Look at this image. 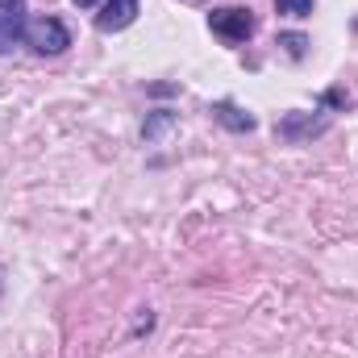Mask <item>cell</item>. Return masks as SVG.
I'll return each mask as SVG.
<instances>
[{
	"label": "cell",
	"mask_w": 358,
	"mask_h": 358,
	"mask_svg": "<svg viewBox=\"0 0 358 358\" xmlns=\"http://www.w3.org/2000/svg\"><path fill=\"white\" fill-rule=\"evenodd\" d=\"M138 0H104L100 4V13H96V29L100 34H121V29H129L134 21H138Z\"/></svg>",
	"instance_id": "5b68a950"
},
{
	"label": "cell",
	"mask_w": 358,
	"mask_h": 358,
	"mask_svg": "<svg viewBox=\"0 0 358 358\" xmlns=\"http://www.w3.org/2000/svg\"><path fill=\"white\" fill-rule=\"evenodd\" d=\"M171 129H176V113H171V108H155V113L146 117V125H142V142H146V146H159Z\"/></svg>",
	"instance_id": "52a82bcc"
},
{
	"label": "cell",
	"mask_w": 358,
	"mask_h": 358,
	"mask_svg": "<svg viewBox=\"0 0 358 358\" xmlns=\"http://www.w3.org/2000/svg\"><path fill=\"white\" fill-rule=\"evenodd\" d=\"M329 129V117L317 108V117L313 113H283L279 121H275V134L283 138V142H308V138H321Z\"/></svg>",
	"instance_id": "3957f363"
},
{
	"label": "cell",
	"mask_w": 358,
	"mask_h": 358,
	"mask_svg": "<svg viewBox=\"0 0 358 358\" xmlns=\"http://www.w3.org/2000/svg\"><path fill=\"white\" fill-rule=\"evenodd\" d=\"M275 13H279V17L304 21V17H313V0H275Z\"/></svg>",
	"instance_id": "ba28073f"
},
{
	"label": "cell",
	"mask_w": 358,
	"mask_h": 358,
	"mask_svg": "<svg viewBox=\"0 0 358 358\" xmlns=\"http://www.w3.org/2000/svg\"><path fill=\"white\" fill-rule=\"evenodd\" d=\"M255 13L250 8H213L208 13V29L225 42V46H242L255 38Z\"/></svg>",
	"instance_id": "7a4b0ae2"
},
{
	"label": "cell",
	"mask_w": 358,
	"mask_h": 358,
	"mask_svg": "<svg viewBox=\"0 0 358 358\" xmlns=\"http://www.w3.org/2000/svg\"><path fill=\"white\" fill-rule=\"evenodd\" d=\"M25 13H29L25 0H0V55H13L25 42V25H29Z\"/></svg>",
	"instance_id": "277c9868"
},
{
	"label": "cell",
	"mask_w": 358,
	"mask_h": 358,
	"mask_svg": "<svg viewBox=\"0 0 358 358\" xmlns=\"http://www.w3.org/2000/svg\"><path fill=\"white\" fill-rule=\"evenodd\" d=\"M25 46L34 55H42V59H55V55H63L71 46V29L59 17H38V21L25 25Z\"/></svg>",
	"instance_id": "6da1fadb"
},
{
	"label": "cell",
	"mask_w": 358,
	"mask_h": 358,
	"mask_svg": "<svg viewBox=\"0 0 358 358\" xmlns=\"http://www.w3.org/2000/svg\"><path fill=\"white\" fill-rule=\"evenodd\" d=\"M279 46L300 63V59H304V50H308V38H304V34H279Z\"/></svg>",
	"instance_id": "9c48e42d"
},
{
	"label": "cell",
	"mask_w": 358,
	"mask_h": 358,
	"mask_svg": "<svg viewBox=\"0 0 358 358\" xmlns=\"http://www.w3.org/2000/svg\"><path fill=\"white\" fill-rule=\"evenodd\" d=\"M213 117H217L229 134H250V129L259 125V121H255V117H250L238 100H217V104H213Z\"/></svg>",
	"instance_id": "8992f818"
},
{
	"label": "cell",
	"mask_w": 358,
	"mask_h": 358,
	"mask_svg": "<svg viewBox=\"0 0 358 358\" xmlns=\"http://www.w3.org/2000/svg\"><path fill=\"white\" fill-rule=\"evenodd\" d=\"M187 4H196V0H187Z\"/></svg>",
	"instance_id": "4fadbf2b"
},
{
	"label": "cell",
	"mask_w": 358,
	"mask_h": 358,
	"mask_svg": "<svg viewBox=\"0 0 358 358\" xmlns=\"http://www.w3.org/2000/svg\"><path fill=\"white\" fill-rule=\"evenodd\" d=\"M171 92H179L176 84H155V88H150V96H171Z\"/></svg>",
	"instance_id": "30bf717a"
},
{
	"label": "cell",
	"mask_w": 358,
	"mask_h": 358,
	"mask_svg": "<svg viewBox=\"0 0 358 358\" xmlns=\"http://www.w3.org/2000/svg\"><path fill=\"white\" fill-rule=\"evenodd\" d=\"M0 300H4V267H0Z\"/></svg>",
	"instance_id": "7c38bea8"
},
{
	"label": "cell",
	"mask_w": 358,
	"mask_h": 358,
	"mask_svg": "<svg viewBox=\"0 0 358 358\" xmlns=\"http://www.w3.org/2000/svg\"><path fill=\"white\" fill-rule=\"evenodd\" d=\"M71 4H76V8H92V4H96V0H71Z\"/></svg>",
	"instance_id": "8fae6325"
}]
</instances>
